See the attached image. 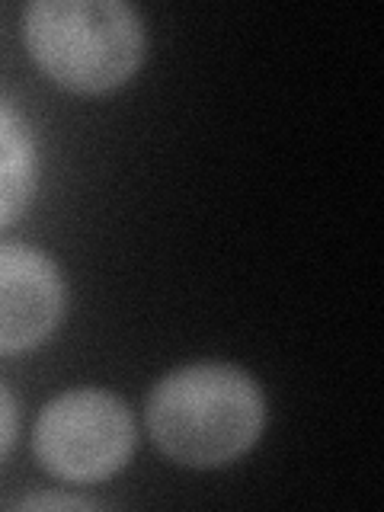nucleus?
<instances>
[{
	"label": "nucleus",
	"instance_id": "obj_1",
	"mask_svg": "<svg viewBox=\"0 0 384 512\" xmlns=\"http://www.w3.org/2000/svg\"><path fill=\"white\" fill-rule=\"evenodd\" d=\"M154 445L186 468H224L260 442L266 397L260 381L228 362H196L164 375L148 394Z\"/></svg>",
	"mask_w": 384,
	"mask_h": 512
},
{
	"label": "nucleus",
	"instance_id": "obj_2",
	"mask_svg": "<svg viewBox=\"0 0 384 512\" xmlns=\"http://www.w3.org/2000/svg\"><path fill=\"white\" fill-rule=\"evenodd\" d=\"M32 61L74 93H106L144 61V23L122 0H36L23 13Z\"/></svg>",
	"mask_w": 384,
	"mask_h": 512
},
{
	"label": "nucleus",
	"instance_id": "obj_3",
	"mask_svg": "<svg viewBox=\"0 0 384 512\" xmlns=\"http://www.w3.org/2000/svg\"><path fill=\"white\" fill-rule=\"evenodd\" d=\"M32 452L64 484H100L135 452V420L125 400L103 388H77L48 400L32 426Z\"/></svg>",
	"mask_w": 384,
	"mask_h": 512
},
{
	"label": "nucleus",
	"instance_id": "obj_4",
	"mask_svg": "<svg viewBox=\"0 0 384 512\" xmlns=\"http://www.w3.org/2000/svg\"><path fill=\"white\" fill-rule=\"evenodd\" d=\"M64 279L48 253L0 244V356L36 349L64 317Z\"/></svg>",
	"mask_w": 384,
	"mask_h": 512
},
{
	"label": "nucleus",
	"instance_id": "obj_5",
	"mask_svg": "<svg viewBox=\"0 0 384 512\" xmlns=\"http://www.w3.org/2000/svg\"><path fill=\"white\" fill-rule=\"evenodd\" d=\"M36 141L20 112L0 100V228L20 218L36 196Z\"/></svg>",
	"mask_w": 384,
	"mask_h": 512
},
{
	"label": "nucleus",
	"instance_id": "obj_6",
	"mask_svg": "<svg viewBox=\"0 0 384 512\" xmlns=\"http://www.w3.org/2000/svg\"><path fill=\"white\" fill-rule=\"evenodd\" d=\"M16 429H20V413H16V400L10 388L0 381V461L13 448L16 442Z\"/></svg>",
	"mask_w": 384,
	"mask_h": 512
},
{
	"label": "nucleus",
	"instance_id": "obj_7",
	"mask_svg": "<svg viewBox=\"0 0 384 512\" xmlns=\"http://www.w3.org/2000/svg\"><path fill=\"white\" fill-rule=\"evenodd\" d=\"M20 509H96L100 503L87 500V496H77V493H36V496H26V500L16 503Z\"/></svg>",
	"mask_w": 384,
	"mask_h": 512
}]
</instances>
